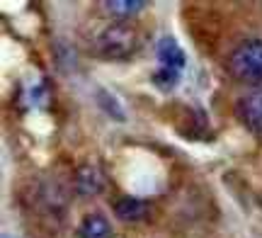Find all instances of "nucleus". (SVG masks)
I'll use <instances>...</instances> for the list:
<instances>
[{
	"label": "nucleus",
	"mask_w": 262,
	"mask_h": 238,
	"mask_svg": "<svg viewBox=\"0 0 262 238\" xmlns=\"http://www.w3.org/2000/svg\"><path fill=\"white\" fill-rule=\"evenodd\" d=\"M143 8H146L143 0H107L104 3V10L110 15H114V17H131V15L141 12Z\"/></svg>",
	"instance_id": "nucleus-8"
},
{
	"label": "nucleus",
	"mask_w": 262,
	"mask_h": 238,
	"mask_svg": "<svg viewBox=\"0 0 262 238\" xmlns=\"http://www.w3.org/2000/svg\"><path fill=\"white\" fill-rule=\"evenodd\" d=\"M238 117L250 132L262 136V88H255L238 100Z\"/></svg>",
	"instance_id": "nucleus-3"
},
{
	"label": "nucleus",
	"mask_w": 262,
	"mask_h": 238,
	"mask_svg": "<svg viewBox=\"0 0 262 238\" xmlns=\"http://www.w3.org/2000/svg\"><path fill=\"white\" fill-rule=\"evenodd\" d=\"M156 54H158L160 68H168V71H182L185 68V51L180 49V44L172 37H163L156 47Z\"/></svg>",
	"instance_id": "nucleus-4"
},
{
	"label": "nucleus",
	"mask_w": 262,
	"mask_h": 238,
	"mask_svg": "<svg viewBox=\"0 0 262 238\" xmlns=\"http://www.w3.org/2000/svg\"><path fill=\"white\" fill-rule=\"evenodd\" d=\"M3 238H12V236H3Z\"/></svg>",
	"instance_id": "nucleus-11"
},
{
	"label": "nucleus",
	"mask_w": 262,
	"mask_h": 238,
	"mask_svg": "<svg viewBox=\"0 0 262 238\" xmlns=\"http://www.w3.org/2000/svg\"><path fill=\"white\" fill-rule=\"evenodd\" d=\"M110 236H112V229H110V221L104 219L102 214H90L80 224V238H110Z\"/></svg>",
	"instance_id": "nucleus-6"
},
{
	"label": "nucleus",
	"mask_w": 262,
	"mask_h": 238,
	"mask_svg": "<svg viewBox=\"0 0 262 238\" xmlns=\"http://www.w3.org/2000/svg\"><path fill=\"white\" fill-rule=\"evenodd\" d=\"M95 47L104 58H126L139 49V34H136V29L124 25V22L107 25L97 34Z\"/></svg>",
	"instance_id": "nucleus-2"
},
{
	"label": "nucleus",
	"mask_w": 262,
	"mask_h": 238,
	"mask_svg": "<svg viewBox=\"0 0 262 238\" xmlns=\"http://www.w3.org/2000/svg\"><path fill=\"white\" fill-rule=\"evenodd\" d=\"M180 73L178 71H168V68H158V73L153 76V83L160 88V90H170V88L178 83Z\"/></svg>",
	"instance_id": "nucleus-9"
},
{
	"label": "nucleus",
	"mask_w": 262,
	"mask_h": 238,
	"mask_svg": "<svg viewBox=\"0 0 262 238\" xmlns=\"http://www.w3.org/2000/svg\"><path fill=\"white\" fill-rule=\"evenodd\" d=\"M228 68L235 80L262 85V39H248L231 54Z\"/></svg>",
	"instance_id": "nucleus-1"
},
{
	"label": "nucleus",
	"mask_w": 262,
	"mask_h": 238,
	"mask_svg": "<svg viewBox=\"0 0 262 238\" xmlns=\"http://www.w3.org/2000/svg\"><path fill=\"white\" fill-rule=\"evenodd\" d=\"M97 97H100V102H102L104 112H110L114 119H124V112L119 110V102L114 100V95H110L107 90H100V93H97Z\"/></svg>",
	"instance_id": "nucleus-10"
},
{
	"label": "nucleus",
	"mask_w": 262,
	"mask_h": 238,
	"mask_svg": "<svg viewBox=\"0 0 262 238\" xmlns=\"http://www.w3.org/2000/svg\"><path fill=\"white\" fill-rule=\"evenodd\" d=\"M114 214L122 221H136L146 214V202L139 197H122L114 204Z\"/></svg>",
	"instance_id": "nucleus-7"
},
{
	"label": "nucleus",
	"mask_w": 262,
	"mask_h": 238,
	"mask_svg": "<svg viewBox=\"0 0 262 238\" xmlns=\"http://www.w3.org/2000/svg\"><path fill=\"white\" fill-rule=\"evenodd\" d=\"M104 187V178L97 165H83L78 175H75V190L80 194H100Z\"/></svg>",
	"instance_id": "nucleus-5"
}]
</instances>
